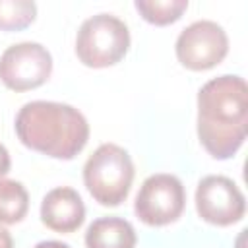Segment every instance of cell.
Listing matches in <instances>:
<instances>
[{
    "instance_id": "1",
    "label": "cell",
    "mask_w": 248,
    "mask_h": 248,
    "mask_svg": "<svg viewBox=\"0 0 248 248\" xmlns=\"http://www.w3.org/2000/svg\"><path fill=\"white\" fill-rule=\"evenodd\" d=\"M248 132V87L240 76L209 79L198 93V138L213 159H231Z\"/></svg>"
},
{
    "instance_id": "2",
    "label": "cell",
    "mask_w": 248,
    "mask_h": 248,
    "mask_svg": "<svg viewBox=\"0 0 248 248\" xmlns=\"http://www.w3.org/2000/svg\"><path fill=\"white\" fill-rule=\"evenodd\" d=\"M14 126L25 147L64 161L74 159L89 140V124L85 116L66 103H25L19 108Z\"/></svg>"
},
{
    "instance_id": "3",
    "label": "cell",
    "mask_w": 248,
    "mask_h": 248,
    "mask_svg": "<svg viewBox=\"0 0 248 248\" xmlns=\"http://www.w3.org/2000/svg\"><path fill=\"white\" fill-rule=\"evenodd\" d=\"M134 163L116 143L99 145L83 165V182L95 202L107 207L120 205L132 188Z\"/></svg>"
},
{
    "instance_id": "4",
    "label": "cell",
    "mask_w": 248,
    "mask_h": 248,
    "mask_svg": "<svg viewBox=\"0 0 248 248\" xmlns=\"http://www.w3.org/2000/svg\"><path fill=\"white\" fill-rule=\"evenodd\" d=\"M130 48V31L112 14L85 19L76 35V54L89 68H107L124 58Z\"/></svg>"
},
{
    "instance_id": "5",
    "label": "cell",
    "mask_w": 248,
    "mask_h": 248,
    "mask_svg": "<svg viewBox=\"0 0 248 248\" xmlns=\"http://www.w3.org/2000/svg\"><path fill=\"white\" fill-rule=\"evenodd\" d=\"M186 205V192L182 182L174 174L159 172L143 180L136 202L134 211L140 221L149 227H163L174 223Z\"/></svg>"
},
{
    "instance_id": "6",
    "label": "cell",
    "mask_w": 248,
    "mask_h": 248,
    "mask_svg": "<svg viewBox=\"0 0 248 248\" xmlns=\"http://www.w3.org/2000/svg\"><path fill=\"white\" fill-rule=\"evenodd\" d=\"M174 50L178 62L184 68L192 72H203L223 62L229 52V39L219 23L200 19L180 31Z\"/></svg>"
},
{
    "instance_id": "7",
    "label": "cell",
    "mask_w": 248,
    "mask_h": 248,
    "mask_svg": "<svg viewBox=\"0 0 248 248\" xmlns=\"http://www.w3.org/2000/svg\"><path fill=\"white\" fill-rule=\"evenodd\" d=\"M52 72V56L39 43H17L0 56V81L12 91L41 87Z\"/></svg>"
},
{
    "instance_id": "8",
    "label": "cell",
    "mask_w": 248,
    "mask_h": 248,
    "mask_svg": "<svg viewBox=\"0 0 248 248\" xmlns=\"http://www.w3.org/2000/svg\"><path fill=\"white\" fill-rule=\"evenodd\" d=\"M196 211L205 223L229 227L244 217L246 200L231 178L209 174L196 188Z\"/></svg>"
},
{
    "instance_id": "9",
    "label": "cell",
    "mask_w": 248,
    "mask_h": 248,
    "mask_svg": "<svg viewBox=\"0 0 248 248\" xmlns=\"http://www.w3.org/2000/svg\"><path fill=\"white\" fill-rule=\"evenodd\" d=\"M85 219L81 196L68 186L50 190L41 203V221L56 232H74Z\"/></svg>"
},
{
    "instance_id": "10",
    "label": "cell",
    "mask_w": 248,
    "mask_h": 248,
    "mask_svg": "<svg viewBox=\"0 0 248 248\" xmlns=\"http://www.w3.org/2000/svg\"><path fill=\"white\" fill-rule=\"evenodd\" d=\"M136 242L134 227L122 217L95 219L85 231L87 248H136Z\"/></svg>"
},
{
    "instance_id": "11",
    "label": "cell",
    "mask_w": 248,
    "mask_h": 248,
    "mask_svg": "<svg viewBox=\"0 0 248 248\" xmlns=\"http://www.w3.org/2000/svg\"><path fill=\"white\" fill-rule=\"evenodd\" d=\"M29 209V194L17 180L0 178V223H19Z\"/></svg>"
},
{
    "instance_id": "12",
    "label": "cell",
    "mask_w": 248,
    "mask_h": 248,
    "mask_svg": "<svg viewBox=\"0 0 248 248\" xmlns=\"http://www.w3.org/2000/svg\"><path fill=\"white\" fill-rule=\"evenodd\" d=\"M134 6L145 21L153 25H169L180 19L188 8V0H138Z\"/></svg>"
},
{
    "instance_id": "13",
    "label": "cell",
    "mask_w": 248,
    "mask_h": 248,
    "mask_svg": "<svg viewBox=\"0 0 248 248\" xmlns=\"http://www.w3.org/2000/svg\"><path fill=\"white\" fill-rule=\"evenodd\" d=\"M37 6L29 0H0V29L19 31L35 21Z\"/></svg>"
},
{
    "instance_id": "14",
    "label": "cell",
    "mask_w": 248,
    "mask_h": 248,
    "mask_svg": "<svg viewBox=\"0 0 248 248\" xmlns=\"http://www.w3.org/2000/svg\"><path fill=\"white\" fill-rule=\"evenodd\" d=\"M10 165H12V161H10V153H8V149L0 143V178L8 174Z\"/></svg>"
},
{
    "instance_id": "15",
    "label": "cell",
    "mask_w": 248,
    "mask_h": 248,
    "mask_svg": "<svg viewBox=\"0 0 248 248\" xmlns=\"http://www.w3.org/2000/svg\"><path fill=\"white\" fill-rule=\"evenodd\" d=\"M0 248H14V240H12V234L0 227Z\"/></svg>"
},
{
    "instance_id": "16",
    "label": "cell",
    "mask_w": 248,
    "mask_h": 248,
    "mask_svg": "<svg viewBox=\"0 0 248 248\" xmlns=\"http://www.w3.org/2000/svg\"><path fill=\"white\" fill-rule=\"evenodd\" d=\"M33 248H70L66 242H60V240H43L39 244H35Z\"/></svg>"
}]
</instances>
